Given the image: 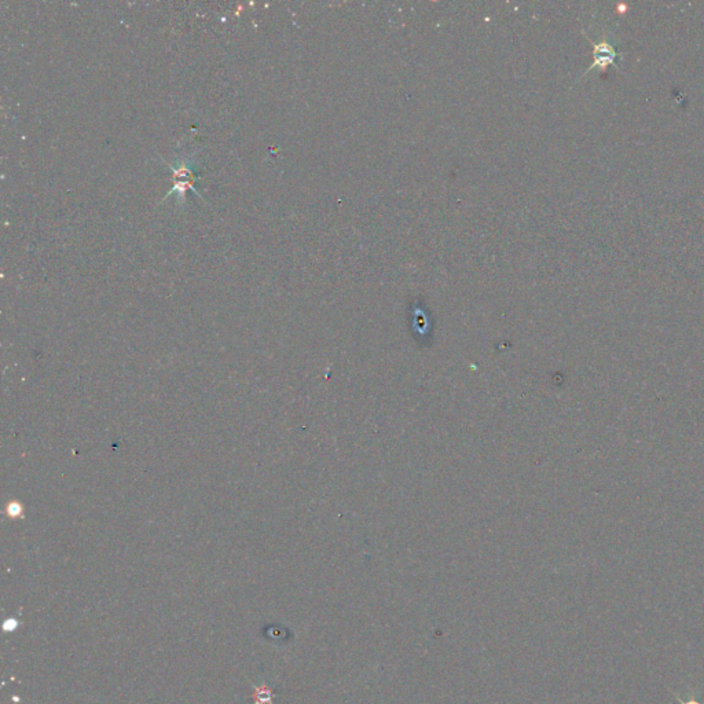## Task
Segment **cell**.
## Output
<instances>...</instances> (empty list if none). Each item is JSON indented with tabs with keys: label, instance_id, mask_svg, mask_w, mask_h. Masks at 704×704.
Instances as JSON below:
<instances>
[{
	"label": "cell",
	"instance_id": "1",
	"mask_svg": "<svg viewBox=\"0 0 704 704\" xmlns=\"http://www.w3.org/2000/svg\"><path fill=\"white\" fill-rule=\"evenodd\" d=\"M674 696H676V699L678 701V703L680 704H703L702 702H699L695 696H692L690 701H683V699H681L677 694H674Z\"/></svg>",
	"mask_w": 704,
	"mask_h": 704
}]
</instances>
